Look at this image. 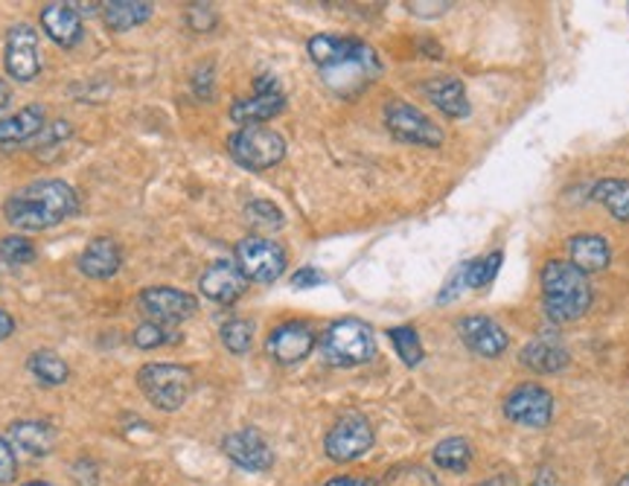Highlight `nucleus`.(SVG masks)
<instances>
[{
	"label": "nucleus",
	"mask_w": 629,
	"mask_h": 486,
	"mask_svg": "<svg viewBox=\"0 0 629 486\" xmlns=\"http://www.w3.org/2000/svg\"><path fill=\"white\" fill-rule=\"evenodd\" d=\"M309 56L321 68L323 82L341 96L358 94L379 73V56L373 47H367L358 38H341V35H312L309 38Z\"/></svg>",
	"instance_id": "f257e3e1"
},
{
	"label": "nucleus",
	"mask_w": 629,
	"mask_h": 486,
	"mask_svg": "<svg viewBox=\"0 0 629 486\" xmlns=\"http://www.w3.org/2000/svg\"><path fill=\"white\" fill-rule=\"evenodd\" d=\"M79 210L76 190L64 181L47 178V181H33L12 192L3 204L7 222L21 230H47V227L61 225Z\"/></svg>",
	"instance_id": "f03ea898"
},
{
	"label": "nucleus",
	"mask_w": 629,
	"mask_h": 486,
	"mask_svg": "<svg viewBox=\"0 0 629 486\" xmlns=\"http://www.w3.org/2000/svg\"><path fill=\"white\" fill-rule=\"evenodd\" d=\"M542 306L550 323H574L592 309V283L571 262L550 260L542 269Z\"/></svg>",
	"instance_id": "7ed1b4c3"
},
{
	"label": "nucleus",
	"mask_w": 629,
	"mask_h": 486,
	"mask_svg": "<svg viewBox=\"0 0 629 486\" xmlns=\"http://www.w3.org/2000/svg\"><path fill=\"white\" fill-rule=\"evenodd\" d=\"M321 347L332 367H358L376 356V335L365 321L344 318L323 332Z\"/></svg>",
	"instance_id": "20e7f679"
},
{
	"label": "nucleus",
	"mask_w": 629,
	"mask_h": 486,
	"mask_svg": "<svg viewBox=\"0 0 629 486\" xmlns=\"http://www.w3.org/2000/svg\"><path fill=\"white\" fill-rule=\"evenodd\" d=\"M227 149H230V157L236 164L251 169V173L271 169L286 157V140L280 138L274 129H265V126H245L236 134H230Z\"/></svg>",
	"instance_id": "39448f33"
},
{
	"label": "nucleus",
	"mask_w": 629,
	"mask_h": 486,
	"mask_svg": "<svg viewBox=\"0 0 629 486\" xmlns=\"http://www.w3.org/2000/svg\"><path fill=\"white\" fill-rule=\"evenodd\" d=\"M140 391L161 411H178L192 393V374L181 365H146L138 374Z\"/></svg>",
	"instance_id": "423d86ee"
},
{
	"label": "nucleus",
	"mask_w": 629,
	"mask_h": 486,
	"mask_svg": "<svg viewBox=\"0 0 629 486\" xmlns=\"http://www.w3.org/2000/svg\"><path fill=\"white\" fill-rule=\"evenodd\" d=\"M236 269L251 283H274L286 271V251L271 239L248 236L236 245Z\"/></svg>",
	"instance_id": "0eeeda50"
},
{
	"label": "nucleus",
	"mask_w": 629,
	"mask_h": 486,
	"mask_svg": "<svg viewBox=\"0 0 629 486\" xmlns=\"http://www.w3.org/2000/svg\"><path fill=\"white\" fill-rule=\"evenodd\" d=\"M384 126L402 143H414V146L426 149H437L443 143L440 126H435V120H428L419 108L402 103V99H391L384 105Z\"/></svg>",
	"instance_id": "6e6552de"
},
{
	"label": "nucleus",
	"mask_w": 629,
	"mask_h": 486,
	"mask_svg": "<svg viewBox=\"0 0 629 486\" xmlns=\"http://www.w3.org/2000/svg\"><path fill=\"white\" fill-rule=\"evenodd\" d=\"M373 446V426L361 414H344V417L330 428V435L323 440L327 458L335 463L358 461L361 454L370 452Z\"/></svg>",
	"instance_id": "1a4fd4ad"
},
{
	"label": "nucleus",
	"mask_w": 629,
	"mask_h": 486,
	"mask_svg": "<svg viewBox=\"0 0 629 486\" xmlns=\"http://www.w3.org/2000/svg\"><path fill=\"white\" fill-rule=\"evenodd\" d=\"M505 417L522 428H548L554 419V396L536 382L519 384L505 400Z\"/></svg>",
	"instance_id": "9d476101"
},
{
	"label": "nucleus",
	"mask_w": 629,
	"mask_h": 486,
	"mask_svg": "<svg viewBox=\"0 0 629 486\" xmlns=\"http://www.w3.org/2000/svg\"><path fill=\"white\" fill-rule=\"evenodd\" d=\"M286 108V96L280 91L277 79L274 76H257L253 82V96L236 99L230 105V120L239 126H260L265 120H274L280 111Z\"/></svg>",
	"instance_id": "9b49d317"
},
{
	"label": "nucleus",
	"mask_w": 629,
	"mask_h": 486,
	"mask_svg": "<svg viewBox=\"0 0 629 486\" xmlns=\"http://www.w3.org/2000/svg\"><path fill=\"white\" fill-rule=\"evenodd\" d=\"M7 73L17 82H33L41 70V56H38V33L33 26L17 24L7 35Z\"/></svg>",
	"instance_id": "f8f14e48"
},
{
	"label": "nucleus",
	"mask_w": 629,
	"mask_h": 486,
	"mask_svg": "<svg viewBox=\"0 0 629 486\" xmlns=\"http://www.w3.org/2000/svg\"><path fill=\"white\" fill-rule=\"evenodd\" d=\"M458 332H461V341L466 344V349H472L480 358H498L507 349V344H510V335L505 332V327L487 318V315L461 318Z\"/></svg>",
	"instance_id": "ddd939ff"
},
{
	"label": "nucleus",
	"mask_w": 629,
	"mask_h": 486,
	"mask_svg": "<svg viewBox=\"0 0 629 486\" xmlns=\"http://www.w3.org/2000/svg\"><path fill=\"white\" fill-rule=\"evenodd\" d=\"M222 449L236 466L248 472H265L274 466V452L257 428H239L222 440Z\"/></svg>",
	"instance_id": "4468645a"
},
{
	"label": "nucleus",
	"mask_w": 629,
	"mask_h": 486,
	"mask_svg": "<svg viewBox=\"0 0 629 486\" xmlns=\"http://www.w3.org/2000/svg\"><path fill=\"white\" fill-rule=\"evenodd\" d=\"M314 330L306 321H286L269 335V356L277 365H297L314 347Z\"/></svg>",
	"instance_id": "2eb2a0df"
},
{
	"label": "nucleus",
	"mask_w": 629,
	"mask_h": 486,
	"mask_svg": "<svg viewBox=\"0 0 629 486\" xmlns=\"http://www.w3.org/2000/svg\"><path fill=\"white\" fill-rule=\"evenodd\" d=\"M140 306L146 309V315L155 318V323H178L187 321L195 315L199 304L195 297L173 286H152L140 295Z\"/></svg>",
	"instance_id": "dca6fc26"
},
{
	"label": "nucleus",
	"mask_w": 629,
	"mask_h": 486,
	"mask_svg": "<svg viewBox=\"0 0 629 486\" xmlns=\"http://www.w3.org/2000/svg\"><path fill=\"white\" fill-rule=\"evenodd\" d=\"M501 251L489 253V257H480V260H472V262H463L461 269L454 271L452 280L446 283L443 295L437 297L440 304H446V300H454V297L461 295L463 288H487L492 280L498 277V269H501Z\"/></svg>",
	"instance_id": "f3484780"
},
{
	"label": "nucleus",
	"mask_w": 629,
	"mask_h": 486,
	"mask_svg": "<svg viewBox=\"0 0 629 486\" xmlns=\"http://www.w3.org/2000/svg\"><path fill=\"white\" fill-rule=\"evenodd\" d=\"M245 283L248 280L242 277V271L236 269L234 262H213L199 280L201 295L216 300V304H234L239 297L245 295Z\"/></svg>",
	"instance_id": "a211bd4d"
},
{
	"label": "nucleus",
	"mask_w": 629,
	"mask_h": 486,
	"mask_svg": "<svg viewBox=\"0 0 629 486\" xmlns=\"http://www.w3.org/2000/svg\"><path fill=\"white\" fill-rule=\"evenodd\" d=\"M568 257H571V265H574L577 271H583L585 277H589V274L609 269L612 248L609 242H606V236L577 234L568 239Z\"/></svg>",
	"instance_id": "6ab92c4d"
},
{
	"label": "nucleus",
	"mask_w": 629,
	"mask_h": 486,
	"mask_svg": "<svg viewBox=\"0 0 629 486\" xmlns=\"http://www.w3.org/2000/svg\"><path fill=\"white\" fill-rule=\"evenodd\" d=\"M423 94L428 96V103L435 105L437 111H443L452 120H463L470 117V99L463 91V82L454 76H435L423 85Z\"/></svg>",
	"instance_id": "aec40b11"
},
{
	"label": "nucleus",
	"mask_w": 629,
	"mask_h": 486,
	"mask_svg": "<svg viewBox=\"0 0 629 486\" xmlns=\"http://www.w3.org/2000/svg\"><path fill=\"white\" fill-rule=\"evenodd\" d=\"M41 26L59 47H73L82 42V17L70 3H47L41 9Z\"/></svg>",
	"instance_id": "412c9836"
},
{
	"label": "nucleus",
	"mask_w": 629,
	"mask_h": 486,
	"mask_svg": "<svg viewBox=\"0 0 629 486\" xmlns=\"http://www.w3.org/2000/svg\"><path fill=\"white\" fill-rule=\"evenodd\" d=\"M522 365L533 374H559L568 367V349L557 335H539L522 349Z\"/></svg>",
	"instance_id": "4be33fe9"
},
{
	"label": "nucleus",
	"mask_w": 629,
	"mask_h": 486,
	"mask_svg": "<svg viewBox=\"0 0 629 486\" xmlns=\"http://www.w3.org/2000/svg\"><path fill=\"white\" fill-rule=\"evenodd\" d=\"M120 262L122 253L120 248H117V242L108 239V236H99L94 242H87V248L82 251V257H79V269H82L85 277L108 280L120 271Z\"/></svg>",
	"instance_id": "5701e85b"
},
{
	"label": "nucleus",
	"mask_w": 629,
	"mask_h": 486,
	"mask_svg": "<svg viewBox=\"0 0 629 486\" xmlns=\"http://www.w3.org/2000/svg\"><path fill=\"white\" fill-rule=\"evenodd\" d=\"M44 129V108L41 105H26L17 114L0 120V146H21L26 140L38 138Z\"/></svg>",
	"instance_id": "b1692460"
},
{
	"label": "nucleus",
	"mask_w": 629,
	"mask_h": 486,
	"mask_svg": "<svg viewBox=\"0 0 629 486\" xmlns=\"http://www.w3.org/2000/svg\"><path fill=\"white\" fill-rule=\"evenodd\" d=\"M9 440H12L17 452L44 458L56 446V431L47 423H15V426L9 428Z\"/></svg>",
	"instance_id": "393cba45"
},
{
	"label": "nucleus",
	"mask_w": 629,
	"mask_h": 486,
	"mask_svg": "<svg viewBox=\"0 0 629 486\" xmlns=\"http://www.w3.org/2000/svg\"><path fill=\"white\" fill-rule=\"evenodd\" d=\"M592 199L609 210L612 218L629 222V178H603L592 187Z\"/></svg>",
	"instance_id": "a878e982"
},
{
	"label": "nucleus",
	"mask_w": 629,
	"mask_h": 486,
	"mask_svg": "<svg viewBox=\"0 0 629 486\" xmlns=\"http://www.w3.org/2000/svg\"><path fill=\"white\" fill-rule=\"evenodd\" d=\"M103 9L105 24L111 26L114 33L134 29V26L149 21V15H152V3H140V0H114V3H105Z\"/></svg>",
	"instance_id": "bb28decb"
},
{
	"label": "nucleus",
	"mask_w": 629,
	"mask_h": 486,
	"mask_svg": "<svg viewBox=\"0 0 629 486\" xmlns=\"http://www.w3.org/2000/svg\"><path fill=\"white\" fill-rule=\"evenodd\" d=\"M435 463L440 466V470L461 475V472L470 470L472 446L466 443L463 437H449V440L435 446Z\"/></svg>",
	"instance_id": "cd10ccee"
},
{
	"label": "nucleus",
	"mask_w": 629,
	"mask_h": 486,
	"mask_svg": "<svg viewBox=\"0 0 629 486\" xmlns=\"http://www.w3.org/2000/svg\"><path fill=\"white\" fill-rule=\"evenodd\" d=\"M29 370L41 384H64L68 382V365L64 358H59L50 349H41V353H33L29 356Z\"/></svg>",
	"instance_id": "c85d7f7f"
},
{
	"label": "nucleus",
	"mask_w": 629,
	"mask_h": 486,
	"mask_svg": "<svg viewBox=\"0 0 629 486\" xmlns=\"http://www.w3.org/2000/svg\"><path fill=\"white\" fill-rule=\"evenodd\" d=\"M376 486H440V481L431 475L423 466H414V463H405V466H393L376 481Z\"/></svg>",
	"instance_id": "c756f323"
},
{
	"label": "nucleus",
	"mask_w": 629,
	"mask_h": 486,
	"mask_svg": "<svg viewBox=\"0 0 629 486\" xmlns=\"http://www.w3.org/2000/svg\"><path fill=\"white\" fill-rule=\"evenodd\" d=\"M388 339H391V344L396 347L400 358L408 367H417L419 361L426 358V353H423V344H419V335H417V330H414V327H393V330L388 332Z\"/></svg>",
	"instance_id": "7c9ffc66"
},
{
	"label": "nucleus",
	"mask_w": 629,
	"mask_h": 486,
	"mask_svg": "<svg viewBox=\"0 0 629 486\" xmlns=\"http://www.w3.org/2000/svg\"><path fill=\"white\" fill-rule=\"evenodd\" d=\"M222 344H225L234 356H245L253 344V327L242 318H234L222 327Z\"/></svg>",
	"instance_id": "2f4dec72"
},
{
	"label": "nucleus",
	"mask_w": 629,
	"mask_h": 486,
	"mask_svg": "<svg viewBox=\"0 0 629 486\" xmlns=\"http://www.w3.org/2000/svg\"><path fill=\"white\" fill-rule=\"evenodd\" d=\"M245 218L251 222L257 230H280L283 227V210L274 208L271 201H251L248 208H245Z\"/></svg>",
	"instance_id": "473e14b6"
},
{
	"label": "nucleus",
	"mask_w": 629,
	"mask_h": 486,
	"mask_svg": "<svg viewBox=\"0 0 629 486\" xmlns=\"http://www.w3.org/2000/svg\"><path fill=\"white\" fill-rule=\"evenodd\" d=\"M35 260V248L24 236H7L0 239V262L7 265H26Z\"/></svg>",
	"instance_id": "72a5a7b5"
},
{
	"label": "nucleus",
	"mask_w": 629,
	"mask_h": 486,
	"mask_svg": "<svg viewBox=\"0 0 629 486\" xmlns=\"http://www.w3.org/2000/svg\"><path fill=\"white\" fill-rule=\"evenodd\" d=\"M131 341H134V347L140 349H155V347H164V344H173V341H178L169 330H164L161 323H140L138 330H134V335H131Z\"/></svg>",
	"instance_id": "f704fd0d"
},
{
	"label": "nucleus",
	"mask_w": 629,
	"mask_h": 486,
	"mask_svg": "<svg viewBox=\"0 0 629 486\" xmlns=\"http://www.w3.org/2000/svg\"><path fill=\"white\" fill-rule=\"evenodd\" d=\"M187 24L195 33H207L216 24V12L207 3H192V7H187Z\"/></svg>",
	"instance_id": "c9c22d12"
},
{
	"label": "nucleus",
	"mask_w": 629,
	"mask_h": 486,
	"mask_svg": "<svg viewBox=\"0 0 629 486\" xmlns=\"http://www.w3.org/2000/svg\"><path fill=\"white\" fill-rule=\"evenodd\" d=\"M17 475V461H15V452H12V446L0 437V486L12 484Z\"/></svg>",
	"instance_id": "e433bc0d"
},
{
	"label": "nucleus",
	"mask_w": 629,
	"mask_h": 486,
	"mask_svg": "<svg viewBox=\"0 0 629 486\" xmlns=\"http://www.w3.org/2000/svg\"><path fill=\"white\" fill-rule=\"evenodd\" d=\"M68 138H70L68 122H52V126H44L41 134H38V140H35V146L38 149L56 146V143H61V140H68Z\"/></svg>",
	"instance_id": "4c0bfd02"
},
{
	"label": "nucleus",
	"mask_w": 629,
	"mask_h": 486,
	"mask_svg": "<svg viewBox=\"0 0 629 486\" xmlns=\"http://www.w3.org/2000/svg\"><path fill=\"white\" fill-rule=\"evenodd\" d=\"M321 283H327V277H323L318 269H312V265H306V269H300L295 277H292V286L295 288H314L321 286Z\"/></svg>",
	"instance_id": "58836bf2"
},
{
	"label": "nucleus",
	"mask_w": 629,
	"mask_h": 486,
	"mask_svg": "<svg viewBox=\"0 0 629 486\" xmlns=\"http://www.w3.org/2000/svg\"><path fill=\"white\" fill-rule=\"evenodd\" d=\"M73 478H76L79 486H96V466L87 458H82L73 466Z\"/></svg>",
	"instance_id": "ea45409f"
},
{
	"label": "nucleus",
	"mask_w": 629,
	"mask_h": 486,
	"mask_svg": "<svg viewBox=\"0 0 629 486\" xmlns=\"http://www.w3.org/2000/svg\"><path fill=\"white\" fill-rule=\"evenodd\" d=\"M195 94H199L201 99H210V96H213V79H210V68H201L199 73H195Z\"/></svg>",
	"instance_id": "a19ab883"
},
{
	"label": "nucleus",
	"mask_w": 629,
	"mask_h": 486,
	"mask_svg": "<svg viewBox=\"0 0 629 486\" xmlns=\"http://www.w3.org/2000/svg\"><path fill=\"white\" fill-rule=\"evenodd\" d=\"M12 330H15V321H12V315H7L3 309H0V341L9 339V335H12Z\"/></svg>",
	"instance_id": "79ce46f5"
},
{
	"label": "nucleus",
	"mask_w": 629,
	"mask_h": 486,
	"mask_svg": "<svg viewBox=\"0 0 629 486\" xmlns=\"http://www.w3.org/2000/svg\"><path fill=\"white\" fill-rule=\"evenodd\" d=\"M9 103H12V94H9L7 82H3V79H0V114L7 111Z\"/></svg>",
	"instance_id": "37998d69"
},
{
	"label": "nucleus",
	"mask_w": 629,
	"mask_h": 486,
	"mask_svg": "<svg viewBox=\"0 0 629 486\" xmlns=\"http://www.w3.org/2000/svg\"><path fill=\"white\" fill-rule=\"evenodd\" d=\"M323 486H367V484L361 478H332Z\"/></svg>",
	"instance_id": "c03bdc74"
},
{
	"label": "nucleus",
	"mask_w": 629,
	"mask_h": 486,
	"mask_svg": "<svg viewBox=\"0 0 629 486\" xmlns=\"http://www.w3.org/2000/svg\"><path fill=\"white\" fill-rule=\"evenodd\" d=\"M478 486H507V484H505V481L492 478V481H484V484H478Z\"/></svg>",
	"instance_id": "a18cd8bd"
},
{
	"label": "nucleus",
	"mask_w": 629,
	"mask_h": 486,
	"mask_svg": "<svg viewBox=\"0 0 629 486\" xmlns=\"http://www.w3.org/2000/svg\"><path fill=\"white\" fill-rule=\"evenodd\" d=\"M24 486H52V484H47V481H29V484Z\"/></svg>",
	"instance_id": "49530a36"
},
{
	"label": "nucleus",
	"mask_w": 629,
	"mask_h": 486,
	"mask_svg": "<svg viewBox=\"0 0 629 486\" xmlns=\"http://www.w3.org/2000/svg\"><path fill=\"white\" fill-rule=\"evenodd\" d=\"M615 486H629V475H624V478H620Z\"/></svg>",
	"instance_id": "de8ad7c7"
}]
</instances>
